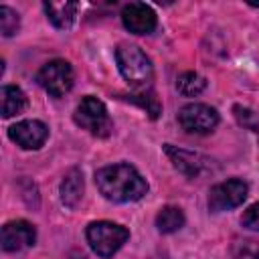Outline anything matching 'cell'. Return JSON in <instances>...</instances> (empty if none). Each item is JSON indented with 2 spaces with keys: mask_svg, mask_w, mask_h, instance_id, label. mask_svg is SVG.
<instances>
[{
  "mask_svg": "<svg viewBox=\"0 0 259 259\" xmlns=\"http://www.w3.org/2000/svg\"><path fill=\"white\" fill-rule=\"evenodd\" d=\"M99 192L113 202H134L148 192L142 174L130 164H111L95 172Z\"/></svg>",
  "mask_w": 259,
  "mask_h": 259,
  "instance_id": "6da1fadb",
  "label": "cell"
},
{
  "mask_svg": "<svg viewBox=\"0 0 259 259\" xmlns=\"http://www.w3.org/2000/svg\"><path fill=\"white\" fill-rule=\"evenodd\" d=\"M115 61H117L119 73L132 87H136V89L150 87V83L154 79V67H152V61L146 57V53L140 47L121 42L115 49Z\"/></svg>",
  "mask_w": 259,
  "mask_h": 259,
  "instance_id": "7a4b0ae2",
  "label": "cell"
},
{
  "mask_svg": "<svg viewBox=\"0 0 259 259\" xmlns=\"http://www.w3.org/2000/svg\"><path fill=\"white\" fill-rule=\"evenodd\" d=\"M85 235H87V241H89L91 249L99 257L109 259L127 241L130 231L125 227L115 225V223H109V221H97V223H91L87 227V233Z\"/></svg>",
  "mask_w": 259,
  "mask_h": 259,
  "instance_id": "3957f363",
  "label": "cell"
},
{
  "mask_svg": "<svg viewBox=\"0 0 259 259\" xmlns=\"http://www.w3.org/2000/svg\"><path fill=\"white\" fill-rule=\"evenodd\" d=\"M73 119L77 125H81L83 130H87L89 134L97 136V138H107L113 130V123L109 119V113L105 109V105L97 99V97H83L81 103L77 105Z\"/></svg>",
  "mask_w": 259,
  "mask_h": 259,
  "instance_id": "277c9868",
  "label": "cell"
},
{
  "mask_svg": "<svg viewBox=\"0 0 259 259\" xmlns=\"http://www.w3.org/2000/svg\"><path fill=\"white\" fill-rule=\"evenodd\" d=\"M38 85L53 97H63L73 87V69L65 59H55L42 65L36 73Z\"/></svg>",
  "mask_w": 259,
  "mask_h": 259,
  "instance_id": "5b68a950",
  "label": "cell"
},
{
  "mask_svg": "<svg viewBox=\"0 0 259 259\" xmlns=\"http://www.w3.org/2000/svg\"><path fill=\"white\" fill-rule=\"evenodd\" d=\"M247 190H249L247 184L239 178L219 182L208 192V208L212 212H223V210L235 208L247 198Z\"/></svg>",
  "mask_w": 259,
  "mask_h": 259,
  "instance_id": "8992f818",
  "label": "cell"
},
{
  "mask_svg": "<svg viewBox=\"0 0 259 259\" xmlns=\"http://www.w3.org/2000/svg\"><path fill=\"white\" fill-rule=\"evenodd\" d=\"M180 125L190 134H208L219 123V113L204 103H188L178 111Z\"/></svg>",
  "mask_w": 259,
  "mask_h": 259,
  "instance_id": "52a82bcc",
  "label": "cell"
},
{
  "mask_svg": "<svg viewBox=\"0 0 259 259\" xmlns=\"http://www.w3.org/2000/svg\"><path fill=\"white\" fill-rule=\"evenodd\" d=\"M8 138L22 150H38L49 138V127L38 119H24L10 125Z\"/></svg>",
  "mask_w": 259,
  "mask_h": 259,
  "instance_id": "ba28073f",
  "label": "cell"
},
{
  "mask_svg": "<svg viewBox=\"0 0 259 259\" xmlns=\"http://www.w3.org/2000/svg\"><path fill=\"white\" fill-rule=\"evenodd\" d=\"M121 22L134 34H150L156 28V14L144 2H130L121 10Z\"/></svg>",
  "mask_w": 259,
  "mask_h": 259,
  "instance_id": "9c48e42d",
  "label": "cell"
},
{
  "mask_svg": "<svg viewBox=\"0 0 259 259\" xmlns=\"http://www.w3.org/2000/svg\"><path fill=\"white\" fill-rule=\"evenodd\" d=\"M36 231L28 221H10L2 227V249L4 251H22L34 245Z\"/></svg>",
  "mask_w": 259,
  "mask_h": 259,
  "instance_id": "30bf717a",
  "label": "cell"
},
{
  "mask_svg": "<svg viewBox=\"0 0 259 259\" xmlns=\"http://www.w3.org/2000/svg\"><path fill=\"white\" fill-rule=\"evenodd\" d=\"M164 152H166V156L172 160V164H174L182 174H186L188 178L198 176V174L204 170V166H206V158H202V156L196 154V152L180 150V148H174V146H170V144L164 146Z\"/></svg>",
  "mask_w": 259,
  "mask_h": 259,
  "instance_id": "8fae6325",
  "label": "cell"
},
{
  "mask_svg": "<svg viewBox=\"0 0 259 259\" xmlns=\"http://www.w3.org/2000/svg\"><path fill=\"white\" fill-rule=\"evenodd\" d=\"M77 2H45V12L57 28H69L77 16Z\"/></svg>",
  "mask_w": 259,
  "mask_h": 259,
  "instance_id": "7c38bea8",
  "label": "cell"
},
{
  "mask_svg": "<svg viewBox=\"0 0 259 259\" xmlns=\"http://www.w3.org/2000/svg\"><path fill=\"white\" fill-rule=\"evenodd\" d=\"M83 196V174L79 168H73L67 172V176L61 182V200L67 206H77V202Z\"/></svg>",
  "mask_w": 259,
  "mask_h": 259,
  "instance_id": "4fadbf2b",
  "label": "cell"
},
{
  "mask_svg": "<svg viewBox=\"0 0 259 259\" xmlns=\"http://www.w3.org/2000/svg\"><path fill=\"white\" fill-rule=\"evenodd\" d=\"M0 101H2V117H12L24 109L26 95L16 85H4L0 93Z\"/></svg>",
  "mask_w": 259,
  "mask_h": 259,
  "instance_id": "5bb4252c",
  "label": "cell"
},
{
  "mask_svg": "<svg viewBox=\"0 0 259 259\" xmlns=\"http://www.w3.org/2000/svg\"><path fill=\"white\" fill-rule=\"evenodd\" d=\"M184 225V212L178 206H164L156 217V227L160 233H174L182 229Z\"/></svg>",
  "mask_w": 259,
  "mask_h": 259,
  "instance_id": "9a60e30c",
  "label": "cell"
},
{
  "mask_svg": "<svg viewBox=\"0 0 259 259\" xmlns=\"http://www.w3.org/2000/svg\"><path fill=\"white\" fill-rule=\"evenodd\" d=\"M204 87H206L204 77H200V75L194 73V71H186V73H182V75L176 79V89H178L184 97H196V95H200V93L204 91Z\"/></svg>",
  "mask_w": 259,
  "mask_h": 259,
  "instance_id": "2e32d148",
  "label": "cell"
},
{
  "mask_svg": "<svg viewBox=\"0 0 259 259\" xmlns=\"http://www.w3.org/2000/svg\"><path fill=\"white\" fill-rule=\"evenodd\" d=\"M233 259H259V243L253 239L235 241L231 247Z\"/></svg>",
  "mask_w": 259,
  "mask_h": 259,
  "instance_id": "e0dca14e",
  "label": "cell"
},
{
  "mask_svg": "<svg viewBox=\"0 0 259 259\" xmlns=\"http://www.w3.org/2000/svg\"><path fill=\"white\" fill-rule=\"evenodd\" d=\"M127 101L138 103L142 109H146V113H148L152 119H156V117L160 115V101H158V99L154 97V93H150V91L130 95V97H127Z\"/></svg>",
  "mask_w": 259,
  "mask_h": 259,
  "instance_id": "ac0fdd59",
  "label": "cell"
},
{
  "mask_svg": "<svg viewBox=\"0 0 259 259\" xmlns=\"http://www.w3.org/2000/svg\"><path fill=\"white\" fill-rule=\"evenodd\" d=\"M18 26H20L18 14L8 6H0V30H2V34L12 36L14 32H18Z\"/></svg>",
  "mask_w": 259,
  "mask_h": 259,
  "instance_id": "d6986e66",
  "label": "cell"
},
{
  "mask_svg": "<svg viewBox=\"0 0 259 259\" xmlns=\"http://www.w3.org/2000/svg\"><path fill=\"white\" fill-rule=\"evenodd\" d=\"M235 117L239 119V123H243L245 127H249V130H259V117L251 111V109H247V107H241V105H235Z\"/></svg>",
  "mask_w": 259,
  "mask_h": 259,
  "instance_id": "ffe728a7",
  "label": "cell"
},
{
  "mask_svg": "<svg viewBox=\"0 0 259 259\" xmlns=\"http://www.w3.org/2000/svg\"><path fill=\"white\" fill-rule=\"evenodd\" d=\"M241 223H243V227H247V229H251V231H259V204L249 206V208L243 212Z\"/></svg>",
  "mask_w": 259,
  "mask_h": 259,
  "instance_id": "44dd1931",
  "label": "cell"
}]
</instances>
